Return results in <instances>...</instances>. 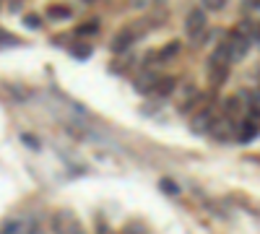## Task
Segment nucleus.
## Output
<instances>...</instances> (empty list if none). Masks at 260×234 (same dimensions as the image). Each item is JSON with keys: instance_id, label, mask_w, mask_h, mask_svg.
I'll return each instance as SVG.
<instances>
[{"instance_id": "obj_5", "label": "nucleus", "mask_w": 260, "mask_h": 234, "mask_svg": "<svg viewBox=\"0 0 260 234\" xmlns=\"http://www.w3.org/2000/svg\"><path fill=\"white\" fill-rule=\"evenodd\" d=\"M138 39V34H136V29H125V31H120L117 37H115V42H112V50L115 52H122V50H127L133 42Z\"/></svg>"}, {"instance_id": "obj_2", "label": "nucleus", "mask_w": 260, "mask_h": 234, "mask_svg": "<svg viewBox=\"0 0 260 234\" xmlns=\"http://www.w3.org/2000/svg\"><path fill=\"white\" fill-rule=\"evenodd\" d=\"M250 47H252V42H250V39H245V37H240L237 31L229 37V42L224 45L229 62H240V60H245V55L250 52Z\"/></svg>"}, {"instance_id": "obj_16", "label": "nucleus", "mask_w": 260, "mask_h": 234, "mask_svg": "<svg viewBox=\"0 0 260 234\" xmlns=\"http://www.w3.org/2000/svg\"><path fill=\"white\" fill-rule=\"evenodd\" d=\"M26 26L37 29V26H39V18H37V16H29V18H26Z\"/></svg>"}, {"instance_id": "obj_18", "label": "nucleus", "mask_w": 260, "mask_h": 234, "mask_svg": "<svg viewBox=\"0 0 260 234\" xmlns=\"http://www.w3.org/2000/svg\"><path fill=\"white\" fill-rule=\"evenodd\" d=\"M86 3H94V0H86Z\"/></svg>"}, {"instance_id": "obj_10", "label": "nucleus", "mask_w": 260, "mask_h": 234, "mask_svg": "<svg viewBox=\"0 0 260 234\" xmlns=\"http://www.w3.org/2000/svg\"><path fill=\"white\" fill-rule=\"evenodd\" d=\"M71 52H73V57L83 60V57H89V55H91V45H83V42H81V45H76Z\"/></svg>"}, {"instance_id": "obj_8", "label": "nucleus", "mask_w": 260, "mask_h": 234, "mask_svg": "<svg viewBox=\"0 0 260 234\" xmlns=\"http://www.w3.org/2000/svg\"><path fill=\"white\" fill-rule=\"evenodd\" d=\"M47 16L50 18H55V21H65V18H71V8H65V6H52V8H47Z\"/></svg>"}, {"instance_id": "obj_12", "label": "nucleus", "mask_w": 260, "mask_h": 234, "mask_svg": "<svg viewBox=\"0 0 260 234\" xmlns=\"http://www.w3.org/2000/svg\"><path fill=\"white\" fill-rule=\"evenodd\" d=\"M203 6H206V11H221L224 6H226V0H203Z\"/></svg>"}, {"instance_id": "obj_1", "label": "nucleus", "mask_w": 260, "mask_h": 234, "mask_svg": "<svg viewBox=\"0 0 260 234\" xmlns=\"http://www.w3.org/2000/svg\"><path fill=\"white\" fill-rule=\"evenodd\" d=\"M52 226H55V234H83L78 219L73 211H57V214L52 216Z\"/></svg>"}, {"instance_id": "obj_7", "label": "nucleus", "mask_w": 260, "mask_h": 234, "mask_svg": "<svg viewBox=\"0 0 260 234\" xmlns=\"http://www.w3.org/2000/svg\"><path fill=\"white\" fill-rule=\"evenodd\" d=\"M211 122H213V115H211L208 110H203L201 115H195L192 130H195V133H208V130H211Z\"/></svg>"}, {"instance_id": "obj_9", "label": "nucleus", "mask_w": 260, "mask_h": 234, "mask_svg": "<svg viewBox=\"0 0 260 234\" xmlns=\"http://www.w3.org/2000/svg\"><path fill=\"white\" fill-rule=\"evenodd\" d=\"M154 89H156L159 94H172V89H175V78H159Z\"/></svg>"}, {"instance_id": "obj_6", "label": "nucleus", "mask_w": 260, "mask_h": 234, "mask_svg": "<svg viewBox=\"0 0 260 234\" xmlns=\"http://www.w3.org/2000/svg\"><path fill=\"white\" fill-rule=\"evenodd\" d=\"M211 133H213L216 138L226 141L229 136H234V122H232V120H213V122H211Z\"/></svg>"}, {"instance_id": "obj_15", "label": "nucleus", "mask_w": 260, "mask_h": 234, "mask_svg": "<svg viewBox=\"0 0 260 234\" xmlns=\"http://www.w3.org/2000/svg\"><path fill=\"white\" fill-rule=\"evenodd\" d=\"M122 234H146V229H143V226H138V224H130Z\"/></svg>"}, {"instance_id": "obj_11", "label": "nucleus", "mask_w": 260, "mask_h": 234, "mask_svg": "<svg viewBox=\"0 0 260 234\" xmlns=\"http://www.w3.org/2000/svg\"><path fill=\"white\" fill-rule=\"evenodd\" d=\"M255 136H257V127H255V122H252V125L247 122V125L242 127V136H240V141H242V143H247V141H252Z\"/></svg>"}, {"instance_id": "obj_4", "label": "nucleus", "mask_w": 260, "mask_h": 234, "mask_svg": "<svg viewBox=\"0 0 260 234\" xmlns=\"http://www.w3.org/2000/svg\"><path fill=\"white\" fill-rule=\"evenodd\" d=\"M0 234H34V224L24 216H13L0 224Z\"/></svg>"}, {"instance_id": "obj_3", "label": "nucleus", "mask_w": 260, "mask_h": 234, "mask_svg": "<svg viewBox=\"0 0 260 234\" xmlns=\"http://www.w3.org/2000/svg\"><path fill=\"white\" fill-rule=\"evenodd\" d=\"M206 24H208V18H206V11H203V8L190 11L187 18H185V31H187V37H201L203 29H206Z\"/></svg>"}, {"instance_id": "obj_13", "label": "nucleus", "mask_w": 260, "mask_h": 234, "mask_svg": "<svg viewBox=\"0 0 260 234\" xmlns=\"http://www.w3.org/2000/svg\"><path fill=\"white\" fill-rule=\"evenodd\" d=\"M13 47V45H18V42H16V37H11L8 31H3V29H0V47Z\"/></svg>"}, {"instance_id": "obj_14", "label": "nucleus", "mask_w": 260, "mask_h": 234, "mask_svg": "<svg viewBox=\"0 0 260 234\" xmlns=\"http://www.w3.org/2000/svg\"><path fill=\"white\" fill-rule=\"evenodd\" d=\"M161 190H164V193H169V195H177L180 193V187L172 182V180H161Z\"/></svg>"}, {"instance_id": "obj_17", "label": "nucleus", "mask_w": 260, "mask_h": 234, "mask_svg": "<svg viewBox=\"0 0 260 234\" xmlns=\"http://www.w3.org/2000/svg\"><path fill=\"white\" fill-rule=\"evenodd\" d=\"M151 0H136V6H148Z\"/></svg>"}]
</instances>
